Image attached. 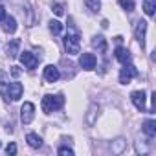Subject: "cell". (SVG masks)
<instances>
[{"label":"cell","instance_id":"7402d4cb","mask_svg":"<svg viewBox=\"0 0 156 156\" xmlns=\"http://www.w3.org/2000/svg\"><path fill=\"white\" fill-rule=\"evenodd\" d=\"M85 4H87V8L92 13H98L101 9V2H99V0H85Z\"/></svg>","mask_w":156,"mask_h":156},{"label":"cell","instance_id":"cb8c5ba5","mask_svg":"<svg viewBox=\"0 0 156 156\" xmlns=\"http://www.w3.org/2000/svg\"><path fill=\"white\" fill-rule=\"evenodd\" d=\"M118 4L123 9H127V11H132L134 9V0H118Z\"/></svg>","mask_w":156,"mask_h":156},{"label":"cell","instance_id":"ba28073f","mask_svg":"<svg viewBox=\"0 0 156 156\" xmlns=\"http://www.w3.org/2000/svg\"><path fill=\"white\" fill-rule=\"evenodd\" d=\"M145 33H147V22L145 20H140L136 24V30H134V35H136V41L141 48H145Z\"/></svg>","mask_w":156,"mask_h":156},{"label":"cell","instance_id":"7a4b0ae2","mask_svg":"<svg viewBox=\"0 0 156 156\" xmlns=\"http://www.w3.org/2000/svg\"><path fill=\"white\" fill-rule=\"evenodd\" d=\"M62 42H64V48H66V51H68L70 55H77V53H79V50H81V44H79V33H77L72 26H70L66 37L62 39Z\"/></svg>","mask_w":156,"mask_h":156},{"label":"cell","instance_id":"603a6c76","mask_svg":"<svg viewBox=\"0 0 156 156\" xmlns=\"http://www.w3.org/2000/svg\"><path fill=\"white\" fill-rule=\"evenodd\" d=\"M134 147H136V152H138V154H147V152H149V145H147L145 141H141V140H138V141L134 143Z\"/></svg>","mask_w":156,"mask_h":156},{"label":"cell","instance_id":"4316f807","mask_svg":"<svg viewBox=\"0 0 156 156\" xmlns=\"http://www.w3.org/2000/svg\"><path fill=\"white\" fill-rule=\"evenodd\" d=\"M6 152H8V156H13V154H17V145H15V143H9V145L6 147Z\"/></svg>","mask_w":156,"mask_h":156},{"label":"cell","instance_id":"4fadbf2b","mask_svg":"<svg viewBox=\"0 0 156 156\" xmlns=\"http://www.w3.org/2000/svg\"><path fill=\"white\" fill-rule=\"evenodd\" d=\"M20 41L19 39H11L9 42H8V46H6V53H8V57H17L20 51Z\"/></svg>","mask_w":156,"mask_h":156},{"label":"cell","instance_id":"7c38bea8","mask_svg":"<svg viewBox=\"0 0 156 156\" xmlns=\"http://www.w3.org/2000/svg\"><path fill=\"white\" fill-rule=\"evenodd\" d=\"M8 88H9V75L0 70V96H4L6 101H8Z\"/></svg>","mask_w":156,"mask_h":156},{"label":"cell","instance_id":"8992f818","mask_svg":"<svg viewBox=\"0 0 156 156\" xmlns=\"http://www.w3.org/2000/svg\"><path fill=\"white\" fill-rule=\"evenodd\" d=\"M145 92L143 90H136V92H132L130 94V101H132V105L140 110V112H145L147 110V107H145Z\"/></svg>","mask_w":156,"mask_h":156},{"label":"cell","instance_id":"8fae6325","mask_svg":"<svg viewBox=\"0 0 156 156\" xmlns=\"http://www.w3.org/2000/svg\"><path fill=\"white\" fill-rule=\"evenodd\" d=\"M98 116H99V107H98L96 103H92V105L88 107V112H87V118H85V121H87V125H88V127H92V125L96 123V119H98Z\"/></svg>","mask_w":156,"mask_h":156},{"label":"cell","instance_id":"e0dca14e","mask_svg":"<svg viewBox=\"0 0 156 156\" xmlns=\"http://www.w3.org/2000/svg\"><path fill=\"white\" fill-rule=\"evenodd\" d=\"M114 57H116L119 62H123V64H125V62H129V61H130V51H129L127 48H123V46H118V48H116V51H114Z\"/></svg>","mask_w":156,"mask_h":156},{"label":"cell","instance_id":"ffe728a7","mask_svg":"<svg viewBox=\"0 0 156 156\" xmlns=\"http://www.w3.org/2000/svg\"><path fill=\"white\" fill-rule=\"evenodd\" d=\"M154 9H156V0H143V11L149 17H154Z\"/></svg>","mask_w":156,"mask_h":156},{"label":"cell","instance_id":"2e32d148","mask_svg":"<svg viewBox=\"0 0 156 156\" xmlns=\"http://www.w3.org/2000/svg\"><path fill=\"white\" fill-rule=\"evenodd\" d=\"M143 132H145V136L149 140H154V136H156V121L154 119L143 121Z\"/></svg>","mask_w":156,"mask_h":156},{"label":"cell","instance_id":"f546056e","mask_svg":"<svg viewBox=\"0 0 156 156\" xmlns=\"http://www.w3.org/2000/svg\"><path fill=\"white\" fill-rule=\"evenodd\" d=\"M0 147H2V143H0Z\"/></svg>","mask_w":156,"mask_h":156},{"label":"cell","instance_id":"9a60e30c","mask_svg":"<svg viewBox=\"0 0 156 156\" xmlns=\"http://www.w3.org/2000/svg\"><path fill=\"white\" fill-rule=\"evenodd\" d=\"M90 42H92V46H94L98 51H101V53L107 51V39H105L103 35H94Z\"/></svg>","mask_w":156,"mask_h":156},{"label":"cell","instance_id":"3957f363","mask_svg":"<svg viewBox=\"0 0 156 156\" xmlns=\"http://www.w3.org/2000/svg\"><path fill=\"white\" fill-rule=\"evenodd\" d=\"M136 75H138L136 68H134L130 62H125V64H123V68L119 70V83H121V85H129Z\"/></svg>","mask_w":156,"mask_h":156},{"label":"cell","instance_id":"277c9868","mask_svg":"<svg viewBox=\"0 0 156 156\" xmlns=\"http://www.w3.org/2000/svg\"><path fill=\"white\" fill-rule=\"evenodd\" d=\"M33 118H35V105L30 103V101H26L22 105V108H20V119H22L24 125H30L33 121Z\"/></svg>","mask_w":156,"mask_h":156},{"label":"cell","instance_id":"9c48e42d","mask_svg":"<svg viewBox=\"0 0 156 156\" xmlns=\"http://www.w3.org/2000/svg\"><path fill=\"white\" fill-rule=\"evenodd\" d=\"M22 92H24V87L20 83H9V88H8V101H17L22 98Z\"/></svg>","mask_w":156,"mask_h":156},{"label":"cell","instance_id":"30bf717a","mask_svg":"<svg viewBox=\"0 0 156 156\" xmlns=\"http://www.w3.org/2000/svg\"><path fill=\"white\" fill-rule=\"evenodd\" d=\"M59 77H61V72H59V68H57V66L48 64V66L44 68V79H46L48 83H55Z\"/></svg>","mask_w":156,"mask_h":156},{"label":"cell","instance_id":"52a82bcc","mask_svg":"<svg viewBox=\"0 0 156 156\" xmlns=\"http://www.w3.org/2000/svg\"><path fill=\"white\" fill-rule=\"evenodd\" d=\"M20 62H22L24 68L33 70V68H37V64H39V57L33 55L31 51H24V53H20Z\"/></svg>","mask_w":156,"mask_h":156},{"label":"cell","instance_id":"6da1fadb","mask_svg":"<svg viewBox=\"0 0 156 156\" xmlns=\"http://www.w3.org/2000/svg\"><path fill=\"white\" fill-rule=\"evenodd\" d=\"M62 105H64L62 94H55V96H53V94H46V96L42 98V101H41V107H42L44 114H51V112L62 108Z\"/></svg>","mask_w":156,"mask_h":156},{"label":"cell","instance_id":"5bb4252c","mask_svg":"<svg viewBox=\"0 0 156 156\" xmlns=\"http://www.w3.org/2000/svg\"><path fill=\"white\" fill-rule=\"evenodd\" d=\"M2 30L6 31V33H15L17 31V20H15V17H4V20H2Z\"/></svg>","mask_w":156,"mask_h":156},{"label":"cell","instance_id":"484cf974","mask_svg":"<svg viewBox=\"0 0 156 156\" xmlns=\"http://www.w3.org/2000/svg\"><path fill=\"white\" fill-rule=\"evenodd\" d=\"M57 152H59V154H62V156H64V154L73 156V149H70V147H59V149H57Z\"/></svg>","mask_w":156,"mask_h":156},{"label":"cell","instance_id":"ac0fdd59","mask_svg":"<svg viewBox=\"0 0 156 156\" xmlns=\"http://www.w3.org/2000/svg\"><path fill=\"white\" fill-rule=\"evenodd\" d=\"M26 141H28V145H30L31 149H41V147H42V138H41L39 134H35V132H28Z\"/></svg>","mask_w":156,"mask_h":156},{"label":"cell","instance_id":"44dd1931","mask_svg":"<svg viewBox=\"0 0 156 156\" xmlns=\"http://www.w3.org/2000/svg\"><path fill=\"white\" fill-rule=\"evenodd\" d=\"M48 28H50V31H51L53 35H61V31H62V24H61L59 20H50Z\"/></svg>","mask_w":156,"mask_h":156},{"label":"cell","instance_id":"5b68a950","mask_svg":"<svg viewBox=\"0 0 156 156\" xmlns=\"http://www.w3.org/2000/svg\"><path fill=\"white\" fill-rule=\"evenodd\" d=\"M96 64H98V59H96L94 53H83V55L79 57V66H81L83 70H87V72L94 70Z\"/></svg>","mask_w":156,"mask_h":156},{"label":"cell","instance_id":"83f0119b","mask_svg":"<svg viewBox=\"0 0 156 156\" xmlns=\"http://www.w3.org/2000/svg\"><path fill=\"white\" fill-rule=\"evenodd\" d=\"M11 75L13 77H19L20 75V68L19 66H11Z\"/></svg>","mask_w":156,"mask_h":156},{"label":"cell","instance_id":"d6986e66","mask_svg":"<svg viewBox=\"0 0 156 156\" xmlns=\"http://www.w3.org/2000/svg\"><path fill=\"white\" fill-rule=\"evenodd\" d=\"M125 147H127V141H125L123 138L114 140V141H112V145H110V149H112V152H114V154H121V152L125 151Z\"/></svg>","mask_w":156,"mask_h":156},{"label":"cell","instance_id":"d4e9b609","mask_svg":"<svg viewBox=\"0 0 156 156\" xmlns=\"http://www.w3.org/2000/svg\"><path fill=\"white\" fill-rule=\"evenodd\" d=\"M51 11H53L55 15H59V17H61V15L64 13V6H62V4H59V2H55V4H51Z\"/></svg>","mask_w":156,"mask_h":156},{"label":"cell","instance_id":"f1b7e54d","mask_svg":"<svg viewBox=\"0 0 156 156\" xmlns=\"http://www.w3.org/2000/svg\"><path fill=\"white\" fill-rule=\"evenodd\" d=\"M4 17H6V8H4V6H0V22L4 20Z\"/></svg>","mask_w":156,"mask_h":156}]
</instances>
